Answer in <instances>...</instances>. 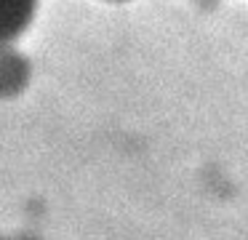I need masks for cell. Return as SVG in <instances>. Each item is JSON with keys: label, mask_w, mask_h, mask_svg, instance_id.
<instances>
[{"label": "cell", "mask_w": 248, "mask_h": 240, "mask_svg": "<svg viewBox=\"0 0 248 240\" xmlns=\"http://www.w3.org/2000/svg\"><path fill=\"white\" fill-rule=\"evenodd\" d=\"M8 240H40L35 232H19V235H14V238H8Z\"/></svg>", "instance_id": "cell-3"}, {"label": "cell", "mask_w": 248, "mask_h": 240, "mask_svg": "<svg viewBox=\"0 0 248 240\" xmlns=\"http://www.w3.org/2000/svg\"><path fill=\"white\" fill-rule=\"evenodd\" d=\"M107 3H125V0H107Z\"/></svg>", "instance_id": "cell-5"}, {"label": "cell", "mask_w": 248, "mask_h": 240, "mask_svg": "<svg viewBox=\"0 0 248 240\" xmlns=\"http://www.w3.org/2000/svg\"><path fill=\"white\" fill-rule=\"evenodd\" d=\"M195 3L200 5V8H205V11H211V8H216V3L219 0H195Z\"/></svg>", "instance_id": "cell-4"}, {"label": "cell", "mask_w": 248, "mask_h": 240, "mask_svg": "<svg viewBox=\"0 0 248 240\" xmlns=\"http://www.w3.org/2000/svg\"><path fill=\"white\" fill-rule=\"evenodd\" d=\"M40 0H0V46L16 43L35 21Z\"/></svg>", "instance_id": "cell-2"}, {"label": "cell", "mask_w": 248, "mask_h": 240, "mask_svg": "<svg viewBox=\"0 0 248 240\" xmlns=\"http://www.w3.org/2000/svg\"><path fill=\"white\" fill-rule=\"evenodd\" d=\"M32 80V62L14 43L0 46V101L16 99Z\"/></svg>", "instance_id": "cell-1"}, {"label": "cell", "mask_w": 248, "mask_h": 240, "mask_svg": "<svg viewBox=\"0 0 248 240\" xmlns=\"http://www.w3.org/2000/svg\"><path fill=\"white\" fill-rule=\"evenodd\" d=\"M0 240H8V238H3V235H0Z\"/></svg>", "instance_id": "cell-6"}]
</instances>
